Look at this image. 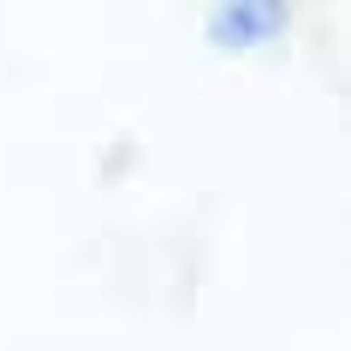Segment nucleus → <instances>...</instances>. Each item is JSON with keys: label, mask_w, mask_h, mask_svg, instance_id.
I'll return each instance as SVG.
<instances>
[{"label": "nucleus", "mask_w": 351, "mask_h": 351, "mask_svg": "<svg viewBox=\"0 0 351 351\" xmlns=\"http://www.w3.org/2000/svg\"><path fill=\"white\" fill-rule=\"evenodd\" d=\"M280 24H286L280 6H221L215 12V36L232 42V48H250V42H268Z\"/></svg>", "instance_id": "f257e3e1"}]
</instances>
